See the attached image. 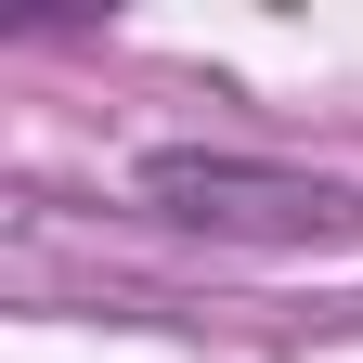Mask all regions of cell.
<instances>
[{
  "label": "cell",
  "mask_w": 363,
  "mask_h": 363,
  "mask_svg": "<svg viewBox=\"0 0 363 363\" xmlns=\"http://www.w3.org/2000/svg\"><path fill=\"white\" fill-rule=\"evenodd\" d=\"M143 208L182 220V234H259V247H311V234H350V220H363L350 182L272 169V156H234V143H169V156H143Z\"/></svg>",
  "instance_id": "cell-1"
}]
</instances>
